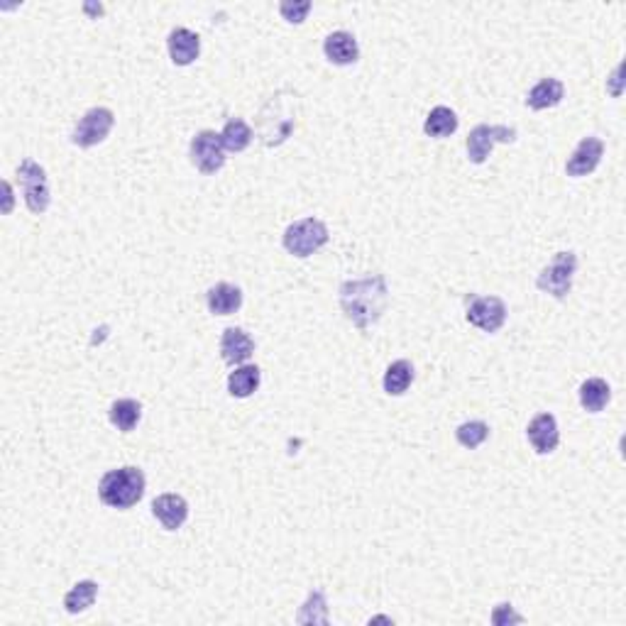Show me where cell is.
I'll use <instances>...</instances> for the list:
<instances>
[{
	"label": "cell",
	"instance_id": "cell-4",
	"mask_svg": "<svg viewBox=\"0 0 626 626\" xmlns=\"http://www.w3.org/2000/svg\"><path fill=\"white\" fill-rule=\"evenodd\" d=\"M328 228L318 218H301L297 223H291L284 235H281V245L284 249L294 255V258H311L313 252L328 242Z\"/></svg>",
	"mask_w": 626,
	"mask_h": 626
},
{
	"label": "cell",
	"instance_id": "cell-16",
	"mask_svg": "<svg viewBox=\"0 0 626 626\" xmlns=\"http://www.w3.org/2000/svg\"><path fill=\"white\" fill-rule=\"evenodd\" d=\"M255 353V340L242 328H228L220 337V357L228 365H242Z\"/></svg>",
	"mask_w": 626,
	"mask_h": 626
},
{
	"label": "cell",
	"instance_id": "cell-17",
	"mask_svg": "<svg viewBox=\"0 0 626 626\" xmlns=\"http://www.w3.org/2000/svg\"><path fill=\"white\" fill-rule=\"evenodd\" d=\"M206 304L213 316H230L242 306V291L235 284L220 281L206 291Z\"/></svg>",
	"mask_w": 626,
	"mask_h": 626
},
{
	"label": "cell",
	"instance_id": "cell-19",
	"mask_svg": "<svg viewBox=\"0 0 626 626\" xmlns=\"http://www.w3.org/2000/svg\"><path fill=\"white\" fill-rule=\"evenodd\" d=\"M259 379H262V372H259L258 365H242L235 372H230L228 377V392L235 399H248L252 394L258 392Z\"/></svg>",
	"mask_w": 626,
	"mask_h": 626
},
{
	"label": "cell",
	"instance_id": "cell-12",
	"mask_svg": "<svg viewBox=\"0 0 626 626\" xmlns=\"http://www.w3.org/2000/svg\"><path fill=\"white\" fill-rule=\"evenodd\" d=\"M167 49L174 64L189 66L201 54V37L186 27H174L167 37Z\"/></svg>",
	"mask_w": 626,
	"mask_h": 626
},
{
	"label": "cell",
	"instance_id": "cell-20",
	"mask_svg": "<svg viewBox=\"0 0 626 626\" xmlns=\"http://www.w3.org/2000/svg\"><path fill=\"white\" fill-rule=\"evenodd\" d=\"M610 399L611 389L602 377H590L580 385V404L590 414H600L610 404Z\"/></svg>",
	"mask_w": 626,
	"mask_h": 626
},
{
	"label": "cell",
	"instance_id": "cell-25",
	"mask_svg": "<svg viewBox=\"0 0 626 626\" xmlns=\"http://www.w3.org/2000/svg\"><path fill=\"white\" fill-rule=\"evenodd\" d=\"M220 140H223V147L228 152H242L252 142V128L245 121H240V118H230V121L225 122Z\"/></svg>",
	"mask_w": 626,
	"mask_h": 626
},
{
	"label": "cell",
	"instance_id": "cell-13",
	"mask_svg": "<svg viewBox=\"0 0 626 626\" xmlns=\"http://www.w3.org/2000/svg\"><path fill=\"white\" fill-rule=\"evenodd\" d=\"M526 435H529L531 445L538 455L553 453L561 443V431H558V421H555L553 414H538L526 428Z\"/></svg>",
	"mask_w": 626,
	"mask_h": 626
},
{
	"label": "cell",
	"instance_id": "cell-8",
	"mask_svg": "<svg viewBox=\"0 0 626 626\" xmlns=\"http://www.w3.org/2000/svg\"><path fill=\"white\" fill-rule=\"evenodd\" d=\"M112 125H115V115L111 108H91L83 112V118L76 122V128L72 132V142L76 147H96L103 142L105 137L111 135Z\"/></svg>",
	"mask_w": 626,
	"mask_h": 626
},
{
	"label": "cell",
	"instance_id": "cell-21",
	"mask_svg": "<svg viewBox=\"0 0 626 626\" xmlns=\"http://www.w3.org/2000/svg\"><path fill=\"white\" fill-rule=\"evenodd\" d=\"M108 416H111V424L115 425L118 431L130 434V431H135V425L140 424L142 406H140V402H135V399H118V402L111 404Z\"/></svg>",
	"mask_w": 626,
	"mask_h": 626
},
{
	"label": "cell",
	"instance_id": "cell-3",
	"mask_svg": "<svg viewBox=\"0 0 626 626\" xmlns=\"http://www.w3.org/2000/svg\"><path fill=\"white\" fill-rule=\"evenodd\" d=\"M145 494V473L135 465L118 467L101 477L98 484V497L111 509H130L135 506Z\"/></svg>",
	"mask_w": 626,
	"mask_h": 626
},
{
	"label": "cell",
	"instance_id": "cell-5",
	"mask_svg": "<svg viewBox=\"0 0 626 626\" xmlns=\"http://www.w3.org/2000/svg\"><path fill=\"white\" fill-rule=\"evenodd\" d=\"M17 181L23 186V196L27 209L34 216H42L49 209L52 193H49V181L44 169L34 160H23L17 164Z\"/></svg>",
	"mask_w": 626,
	"mask_h": 626
},
{
	"label": "cell",
	"instance_id": "cell-29",
	"mask_svg": "<svg viewBox=\"0 0 626 626\" xmlns=\"http://www.w3.org/2000/svg\"><path fill=\"white\" fill-rule=\"evenodd\" d=\"M523 617L522 614H516L514 607L512 604H497L494 607V611H492V624L494 626H506V624H522Z\"/></svg>",
	"mask_w": 626,
	"mask_h": 626
},
{
	"label": "cell",
	"instance_id": "cell-26",
	"mask_svg": "<svg viewBox=\"0 0 626 626\" xmlns=\"http://www.w3.org/2000/svg\"><path fill=\"white\" fill-rule=\"evenodd\" d=\"M298 624H328V607L323 590H313L297 617Z\"/></svg>",
	"mask_w": 626,
	"mask_h": 626
},
{
	"label": "cell",
	"instance_id": "cell-22",
	"mask_svg": "<svg viewBox=\"0 0 626 626\" xmlns=\"http://www.w3.org/2000/svg\"><path fill=\"white\" fill-rule=\"evenodd\" d=\"M455 130H458V115H455V111L445 108V105H435L424 122L425 135L435 137V140L453 135Z\"/></svg>",
	"mask_w": 626,
	"mask_h": 626
},
{
	"label": "cell",
	"instance_id": "cell-11",
	"mask_svg": "<svg viewBox=\"0 0 626 626\" xmlns=\"http://www.w3.org/2000/svg\"><path fill=\"white\" fill-rule=\"evenodd\" d=\"M602 157V140H600V137H585V140H580V145L575 147V152H572V157L568 160V164H565V174L572 179L587 177V174H592L594 169L600 167Z\"/></svg>",
	"mask_w": 626,
	"mask_h": 626
},
{
	"label": "cell",
	"instance_id": "cell-7",
	"mask_svg": "<svg viewBox=\"0 0 626 626\" xmlns=\"http://www.w3.org/2000/svg\"><path fill=\"white\" fill-rule=\"evenodd\" d=\"M516 135H519L516 128H509V125H477L467 135V157L473 164H484L494 145L516 142Z\"/></svg>",
	"mask_w": 626,
	"mask_h": 626
},
{
	"label": "cell",
	"instance_id": "cell-6",
	"mask_svg": "<svg viewBox=\"0 0 626 626\" xmlns=\"http://www.w3.org/2000/svg\"><path fill=\"white\" fill-rule=\"evenodd\" d=\"M578 272V255L575 252H558L553 262L536 277V287L543 294L565 298L572 289V277Z\"/></svg>",
	"mask_w": 626,
	"mask_h": 626
},
{
	"label": "cell",
	"instance_id": "cell-18",
	"mask_svg": "<svg viewBox=\"0 0 626 626\" xmlns=\"http://www.w3.org/2000/svg\"><path fill=\"white\" fill-rule=\"evenodd\" d=\"M562 96H565V86H562V81L548 76V79L538 81L536 86L529 91L526 105L533 108V111H548V108H555V105L561 103Z\"/></svg>",
	"mask_w": 626,
	"mask_h": 626
},
{
	"label": "cell",
	"instance_id": "cell-27",
	"mask_svg": "<svg viewBox=\"0 0 626 626\" xmlns=\"http://www.w3.org/2000/svg\"><path fill=\"white\" fill-rule=\"evenodd\" d=\"M455 438H458L463 448H480L482 443L490 438V425L484 424V421H465V424L458 425Z\"/></svg>",
	"mask_w": 626,
	"mask_h": 626
},
{
	"label": "cell",
	"instance_id": "cell-10",
	"mask_svg": "<svg viewBox=\"0 0 626 626\" xmlns=\"http://www.w3.org/2000/svg\"><path fill=\"white\" fill-rule=\"evenodd\" d=\"M191 164L201 174H216L225 164L223 140L213 130H201L191 140Z\"/></svg>",
	"mask_w": 626,
	"mask_h": 626
},
{
	"label": "cell",
	"instance_id": "cell-9",
	"mask_svg": "<svg viewBox=\"0 0 626 626\" xmlns=\"http://www.w3.org/2000/svg\"><path fill=\"white\" fill-rule=\"evenodd\" d=\"M467 304V321L474 328L484 330V333H497L506 323V306L499 297H470L465 298Z\"/></svg>",
	"mask_w": 626,
	"mask_h": 626
},
{
	"label": "cell",
	"instance_id": "cell-15",
	"mask_svg": "<svg viewBox=\"0 0 626 626\" xmlns=\"http://www.w3.org/2000/svg\"><path fill=\"white\" fill-rule=\"evenodd\" d=\"M323 54L330 64L350 66L360 59V47H357V40L353 34L346 33V30H337V33H330L323 42Z\"/></svg>",
	"mask_w": 626,
	"mask_h": 626
},
{
	"label": "cell",
	"instance_id": "cell-30",
	"mask_svg": "<svg viewBox=\"0 0 626 626\" xmlns=\"http://www.w3.org/2000/svg\"><path fill=\"white\" fill-rule=\"evenodd\" d=\"M3 191H5V206H3V213H10V210H13V186L5 181V184H3Z\"/></svg>",
	"mask_w": 626,
	"mask_h": 626
},
{
	"label": "cell",
	"instance_id": "cell-1",
	"mask_svg": "<svg viewBox=\"0 0 626 626\" xmlns=\"http://www.w3.org/2000/svg\"><path fill=\"white\" fill-rule=\"evenodd\" d=\"M386 301H389V289L382 274L343 281L340 287V308L347 316V321H353L360 330H367L382 318Z\"/></svg>",
	"mask_w": 626,
	"mask_h": 626
},
{
	"label": "cell",
	"instance_id": "cell-24",
	"mask_svg": "<svg viewBox=\"0 0 626 626\" xmlns=\"http://www.w3.org/2000/svg\"><path fill=\"white\" fill-rule=\"evenodd\" d=\"M98 597V582L93 580H81L76 585L64 594V607L69 614H79V611H86L91 604L96 602Z\"/></svg>",
	"mask_w": 626,
	"mask_h": 626
},
{
	"label": "cell",
	"instance_id": "cell-28",
	"mask_svg": "<svg viewBox=\"0 0 626 626\" xmlns=\"http://www.w3.org/2000/svg\"><path fill=\"white\" fill-rule=\"evenodd\" d=\"M279 13L287 23L301 24L306 15L311 13V3L308 0H284V3H279Z\"/></svg>",
	"mask_w": 626,
	"mask_h": 626
},
{
	"label": "cell",
	"instance_id": "cell-14",
	"mask_svg": "<svg viewBox=\"0 0 626 626\" xmlns=\"http://www.w3.org/2000/svg\"><path fill=\"white\" fill-rule=\"evenodd\" d=\"M152 514L164 529L177 531L189 519V504L181 494H160L152 502Z\"/></svg>",
	"mask_w": 626,
	"mask_h": 626
},
{
	"label": "cell",
	"instance_id": "cell-2",
	"mask_svg": "<svg viewBox=\"0 0 626 626\" xmlns=\"http://www.w3.org/2000/svg\"><path fill=\"white\" fill-rule=\"evenodd\" d=\"M301 112V101L297 91H277L267 98L258 121V132L265 147H279L291 137L297 128V118Z\"/></svg>",
	"mask_w": 626,
	"mask_h": 626
},
{
	"label": "cell",
	"instance_id": "cell-23",
	"mask_svg": "<svg viewBox=\"0 0 626 626\" xmlns=\"http://www.w3.org/2000/svg\"><path fill=\"white\" fill-rule=\"evenodd\" d=\"M414 382V365L409 360H396L392 362L385 372V392L389 396H402Z\"/></svg>",
	"mask_w": 626,
	"mask_h": 626
}]
</instances>
